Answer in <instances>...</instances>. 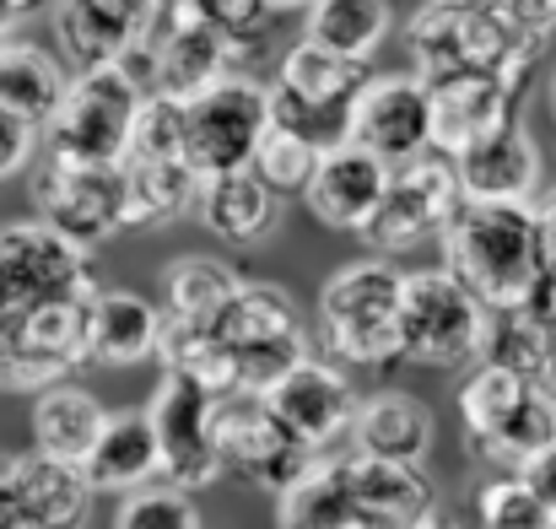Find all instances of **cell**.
<instances>
[{"label":"cell","mask_w":556,"mask_h":529,"mask_svg":"<svg viewBox=\"0 0 556 529\" xmlns=\"http://www.w3.org/2000/svg\"><path fill=\"white\" fill-rule=\"evenodd\" d=\"M443 270L492 314L530 308L552 281V243L535 205H470L443 232Z\"/></svg>","instance_id":"6da1fadb"},{"label":"cell","mask_w":556,"mask_h":529,"mask_svg":"<svg viewBox=\"0 0 556 529\" xmlns=\"http://www.w3.org/2000/svg\"><path fill=\"white\" fill-rule=\"evenodd\" d=\"M405 54L421 81L443 76H497L514 92L530 87V71L546 54V38L519 33L503 11L470 0H427L405 22Z\"/></svg>","instance_id":"7a4b0ae2"},{"label":"cell","mask_w":556,"mask_h":529,"mask_svg":"<svg viewBox=\"0 0 556 529\" xmlns=\"http://www.w3.org/2000/svg\"><path fill=\"white\" fill-rule=\"evenodd\" d=\"M400 308H405V276L394 260H352L341 265L314 303V356L357 373L400 362Z\"/></svg>","instance_id":"3957f363"},{"label":"cell","mask_w":556,"mask_h":529,"mask_svg":"<svg viewBox=\"0 0 556 529\" xmlns=\"http://www.w3.org/2000/svg\"><path fill=\"white\" fill-rule=\"evenodd\" d=\"M141 109H147V92H141L119 65L71 76V87H65L54 119L43 125V147H49V158L125 168L130 152H136Z\"/></svg>","instance_id":"277c9868"},{"label":"cell","mask_w":556,"mask_h":529,"mask_svg":"<svg viewBox=\"0 0 556 529\" xmlns=\"http://www.w3.org/2000/svg\"><path fill=\"white\" fill-rule=\"evenodd\" d=\"M492 308L476 303L443 265L405 276V308H400V362L416 367H476L486 347Z\"/></svg>","instance_id":"5b68a950"},{"label":"cell","mask_w":556,"mask_h":529,"mask_svg":"<svg viewBox=\"0 0 556 529\" xmlns=\"http://www.w3.org/2000/svg\"><path fill=\"white\" fill-rule=\"evenodd\" d=\"M270 136V87L260 76H227L185 103V163L200 178L254 168Z\"/></svg>","instance_id":"8992f818"},{"label":"cell","mask_w":556,"mask_h":529,"mask_svg":"<svg viewBox=\"0 0 556 529\" xmlns=\"http://www.w3.org/2000/svg\"><path fill=\"white\" fill-rule=\"evenodd\" d=\"M92 254L65 243L54 227L33 222H5L0 227V325L22 319L43 303L65 298H92Z\"/></svg>","instance_id":"52a82bcc"},{"label":"cell","mask_w":556,"mask_h":529,"mask_svg":"<svg viewBox=\"0 0 556 529\" xmlns=\"http://www.w3.org/2000/svg\"><path fill=\"white\" fill-rule=\"evenodd\" d=\"M33 216L54 227L76 249H98L125 227V168L103 163H71V158H43L33 168Z\"/></svg>","instance_id":"ba28073f"},{"label":"cell","mask_w":556,"mask_h":529,"mask_svg":"<svg viewBox=\"0 0 556 529\" xmlns=\"http://www.w3.org/2000/svg\"><path fill=\"white\" fill-rule=\"evenodd\" d=\"M465 211V189H459V168L443 152H427L405 168H394V184L372 216V227L363 232L378 260L410 254L421 243H443V232L454 227V216Z\"/></svg>","instance_id":"9c48e42d"},{"label":"cell","mask_w":556,"mask_h":529,"mask_svg":"<svg viewBox=\"0 0 556 529\" xmlns=\"http://www.w3.org/2000/svg\"><path fill=\"white\" fill-rule=\"evenodd\" d=\"M216 443H222V465L227 476L281 497L287 487H298L314 470V449L260 400V394H232L216 411Z\"/></svg>","instance_id":"30bf717a"},{"label":"cell","mask_w":556,"mask_h":529,"mask_svg":"<svg viewBox=\"0 0 556 529\" xmlns=\"http://www.w3.org/2000/svg\"><path fill=\"white\" fill-rule=\"evenodd\" d=\"M147 411H152V427H157V443H163V481L168 487L194 497V492H205L227 476L222 443H216V411H222L216 394H205L185 373H163Z\"/></svg>","instance_id":"8fae6325"},{"label":"cell","mask_w":556,"mask_h":529,"mask_svg":"<svg viewBox=\"0 0 556 529\" xmlns=\"http://www.w3.org/2000/svg\"><path fill=\"white\" fill-rule=\"evenodd\" d=\"M92 298L43 303L22 319H5L0 325V383L27 389V394L65 383V373H76L87 362V308H92Z\"/></svg>","instance_id":"7c38bea8"},{"label":"cell","mask_w":556,"mask_h":529,"mask_svg":"<svg viewBox=\"0 0 556 529\" xmlns=\"http://www.w3.org/2000/svg\"><path fill=\"white\" fill-rule=\"evenodd\" d=\"M352 147L372 152L389 168H405L432 152V92L416 71L372 76L352 109Z\"/></svg>","instance_id":"4fadbf2b"},{"label":"cell","mask_w":556,"mask_h":529,"mask_svg":"<svg viewBox=\"0 0 556 529\" xmlns=\"http://www.w3.org/2000/svg\"><path fill=\"white\" fill-rule=\"evenodd\" d=\"M363 400H368V394H357L352 373L336 367V362H325V356H308L298 373H287V378L265 394V405H270L314 454H330L341 438H352Z\"/></svg>","instance_id":"5bb4252c"},{"label":"cell","mask_w":556,"mask_h":529,"mask_svg":"<svg viewBox=\"0 0 556 529\" xmlns=\"http://www.w3.org/2000/svg\"><path fill=\"white\" fill-rule=\"evenodd\" d=\"M427 92H432V152L454 163L519 119L514 114L519 92L497 76H443V81H427Z\"/></svg>","instance_id":"9a60e30c"},{"label":"cell","mask_w":556,"mask_h":529,"mask_svg":"<svg viewBox=\"0 0 556 529\" xmlns=\"http://www.w3.org/2000/svg\"><path fill=\"white\" fill-rule=\"evenodd\" d=\"M389 184H394V168L346 141V147L325 152V163H319V174L308 184L303 205H308V216L319 227L363 238L372 227V216H378V205H383V194H389Z\"/></svg>","instance_id":"2e32d148"},{"label":"cell","mask_w":556,"mask_h":529,"mask_svg":"<svg viewBox=\"0 0 556 529\" xmlns=\"http://www.w3.org/2000/svg\"><path fill=\"white\" fill-rule=\"evenodd\" d=\"M454 168H459V189H465L470 205H535L541 178H546V158H541L535 130L525 119H514L508 130H497L492 141L465 152Z\"/></svg>","instance_id":"e0dca14e"},{"label":"cell","mask_w":556,"mask_h":529,"mask_svg":"<svg viewBox=\"0 0 556 529\" xmlns=\"http://www.w3.org/2000/svg\"><path fill=\"white\" fill-rule=\"evenodd\" d=\"M346 481H352L357 529H421L438 519V487L427 465H389V459L346 454Z\"/></svg>","instance_id":"ac0fdd59"},{"label":"cell","mask_w":556,"mask_h":529,"mask_svg":"<svg viewBox=\"0 0 556 529\" xmlns=\"http://www.w3.org/2000/svg\"><path fill=\"white\" fill-rule=\"evenodd\" d=\"M368 81H372L368 60H346V54L314 43V38H298V43L281 54L270 87H281L287 98H298V103L314 109V114L352 119V109H357V98L368 92Z\"/></svg>","instance_id":"d6986e66"},{"label":"cell","mask_w":556,"mask_h":529,"mask_svg":"<svg viewBox=\"0 0 556 529\" xmlns=\"http://www.w3.org/2000/svg\"><path fill=\"white\" fill-rule=\"evenodd\" d=\"M163 308L157 298L147 292H98L92 308H87V362L98 367H136V362H152L163 352Z\"/></svg>","instance_id":"ffe728a7"},{"label":"cell","mask_w":556,"mask_h":529,"mask_svg":"<svg viewBox=\"0 0 556 529\" xmlns=\"http://www.w3.org/2000/svg\"><path fill=\"white\" fill-rule=\"evenodd\" d=\"M81 470H87L92 492H109V497H130L141 487H157L163 481V443H157L152 411L147 405L114 411Z\"/></svg>","instance_id":"44dd1931"},{"label":"cell","mask_w":556,"mask_h":529,"mask_svg":"<svg viewBox=\"0 0 556 529\" xmlns=\"http://www.w3.org/2000/svg\"><path fill=\"white\" fill-rule=\"evenodd\" d=\"M438 438V421L427 411V400L405 394V389H378L363 400L357 427H352V454L363 459H389V465H427Z\"/></svg>","instance_id":"7402d4cb"},{"label":"cell","mask_w":556,"mask_h":529,"mask_svg":"<svg viewBox=\"0 0 556 529\" xmlns=\"http://www.w3.org/2000/svg\"><path fill=\"white\" fill-rule=\"evenodd\" d=\"M200 227L222 243H260L276 232L281 222V194L254 174H222V178H200V205H194Z\"/></svg>","instance_id":"603a6c76"},{"label":"cell","mask_w":556,"mask_h":529,"mask_svg":"<svg viewBox=\"0 0 556 529\" xmlns=\"http://www.w3.org/2000/svg\"><path fill=\"white\" fill-rule=\"evenodd\" d=\"M238 270L211 254H179L157 276V308L174 330H216L227 303L238 298Z\"/></svg>","instance_id":"cb8c5ba5"},{"label":"cell","mask_w":556,"mask_h":529,"mask_svg":"<svg viewBox=\"0 0 556 529\" xmlns=\"http://www.w3.org/2000/svg\"><path fill=\"white\" fill-rule=\"evenodd\" d=\"M114 411H103V400L81 383H54L43 394H33V449L65 465H87V454L98 449L103 427Z\"/></svg>","instance_id":"d4e9b609"},{"label":"cell","mask_w":556,"mask_h":529,"mask_svg":"<svg viewBox=\"0 0 556 529\" xmlns=\"http://www.w3.org/2000/svg\"><path fill=\"white\" fill-rule=\"evenodd\" d=\"M200 205V174L179 158H130L125 163V227L157 232Z\"/></svg>","instance_id":"484cf974"},{"label":"cell","mask_w":556,"mask_h":529,"mask_svg":"<svg viewBox=\"0 0 556 529\" xmlns=\"http://www.w3.org/2000/svg\"><path fill=\"white\" fill-rule=\"evenodd\" d=\"M238 76V43L222 38L216 27H185L157 43V92L152 98H179L194 103L216 81Z\"/></svg>","instance_id":"4316f807"},{"label":"cell","mask_w":556,"mask_h":529,"mask_svg":"<svg viewBox=\"0 0 556 529\" xmlns=\"http://www.w3.org/2000/svg\"><path fill=\"white\" fill-rule=\"evenodd\" d=\"M54 54L65 60L71 76H87V71H109L125 60L136 27L119 22L109 5L98 0H54Z\"/></svg>","instance_id":"83f0119b"},{"label":"cell","mask_w":556,"mask_h":529,"mask_svg":"<svg viewBox=\"0 0 556 529\" xmlns=\"http://www.w3.org/2000/svg\"><path fill=\"white\" fill-rule=\"evenodd\" d=\"M71 76H65V60L43 43H27V38H0V109L33 119V125H49L60 98H65Z\"/></svg>","instance_id":"f1b7e54d"},{"label":"cell","mask_w":556,"mask_h":529,"mask_svg":"<svg viewBox=\"0 0 556 529\" xmlns=\"http://www.w3.org/2000/svg\"><path fill=\"white\" fill-rule=\"evenodd\" d=\"M16 492H22V508L49 529H81L92 514V497H98L81 465L49 459L38 449L16 459Z\"/></svg>","instance_id":"f546056e"},{"label":"cell","mask_w":556,"mask_h":529,"mask_svg":"<svg viewBox=\"0 0 556 529\" xmlns=\"http://www.w3.org/2000/svg\"><path fill=\"white\" fill-rule=\"evenodd\" d=\"M216 336L232 347V352H254V347H270V341H292V336H308L298 303L287 287L276 281H243L238 298L227 303V314L216 319Z\"/></svg>","instance_id":"4dcf8cb0"},{"label":"cell","mask_w":556,"mask_h":529,"mask_svg":"<svg viewBox=\"0 0 556 529\" xmlns=\"http://www.w3.org/2000/svg\"><path fill=\"white\" fill-rule=\"evenodd\" d=\"M276 529H357L346 454H319L314 470L276 497Z\"/></svg>","instance_id":"1f68e13d"},{"label":"cell","mask_w":556,"mask_h":529,"mask_svg":"<svg viewBox=\"0 0 556 529\" xmlns=\"http://www.w3.org/2000/svg\"><path fill=\"white\" fill-rule=\"evenodd\" d=\"M389 27H394L389 0H314L303 38H314L346 60H372L389 43Z\"/></svg>","instance_id":"d6a6232c"},{"label":"cell","mask_w":556,"mask_h":529,"mask_svg":"<svg viewBox=\"0 0 556 529\" xmlns=\"http://www.w3.org/2000/svg\"><path fill=\"white\" fill-rule=\"evenodd\" d=\"M552 443H556V400H552V389H530V400L492 438L470 443V454L486 459V465H497L503 476H525Z\"/></svg>","instance_id":"836d02e7"},{"label":"cell","mask_w":556,"mask_h":529,"mask_svg":"<svg viewBox=\"0 0 556 529\" xmlns=\"http://www.w3.org/2000/svg\"><path fill=\"white\" fill-rule=\"evenodd\" d=\"M530 389H541V383H525V378H514V373H503V367H492V362H476V367L459 378V394H454L459 421H465V443L492 438V432L530 400Z\"/></svg>","instance_id":"e575fe53"},{"label":"cell","mask_w":556,"mask_h":529,"mask_svg":"<svg viewBox=\"0 0 556 529\" xmlns=\"http://www.w3.org/2000/svg\"><path fill=\"white\" fill-rule=\"evenodd\" d=\"M476 529H552V508L525 476H492L476 487Z\"/></svg>","instance_id":"d590c367"},{"label":"cell","mask_w":556,"mask_h":529,"mask_svg":"<svg viewBox=\"0 0 556 529\" xmlns=\"http://www.w3.org/2000/svg\"><path fill=\"white\" fill-rule=\"evenodd\" d=\"M114 529H205V519H200V503L189 492L157 481V487H141V492L119 497Z\"/></svg>","instance_id":"8d00e7d4"},{"label":"cell","mask_w":556,"mask_h":529,"mask_svg":"<svg viewBox=\"0 0 556 529\" xmlns=\"http://www.w3.org/2000/svg\"><path fill=\"white\" fill-rule=\"evenodd\" d=\"M319 163H325L319 147H308L303 136H287V130L270 125V136H265V147H260V158H254V174L265 178L276 194H308Z\"/></svg>","instance_id":"74e56055"},{"label":"cell","mask_w":556,"mask_h":529,"mask_svg":"<svg viewBox=\"0 0 556 529\" xmlns=\"http://www.w3.org/2000/svg\"><path fill=\"white\" fill-rule=\"evenodd\" d=\"M130 158H179L185 163V103L179 98H147Z\"/></svg>","instance_id":"f35d334b"},{"label":"cell","mask_w":556,"mask_h":529,"mask_svg":"<svg viewBox=\"0 0 556 529\" xmlns=\"http://www.w3.org/2000/svg\"><path fill=\"white\" fill-rule=\"evenodd\" d=\"M205 27H216L232 43H254L270 27V0H200Z\"/></svg>","instance_id":"ab89813d"},{"label":"cell","mask_w":556,"mask_h":529,"mask_svg":"<svg viewBox=\"0 0 556 529\" xmlns=\"http://www.w3.org/2000/svg\"><path fill=\"white\" fill-rule=\"evenodd\" d=\"M38 147H43V125H33V119L0 109V178L22 174V168L38 158Z\"/></svg>","instance_id":"60d3db41"},{"label":"cell","mask_w":556,"mask_h":529,"mask_svg":"<svg viewBox=\"0 0 556 529\" xmlns=\"http://www.w3.org/2000/svg\"><path fill=\"white\" fill-rule=\"evenodd\" d=\"M492 11H503L519 33L530 38H552L556 33V0H497Z\"/></svg>","instance_id":"b9f144b4"},{"label":"cell","mask_w":556,"mask_h":529,"mask_svg":"<svg viewBox=\"0 0 556 529\" xmlns=\"http://www.w3.org/2000/svg\"><path fill=\"white\" fill-rule=\"evenodd\" d=\"M525 481H530V492H535V497L556 514V443L535 459V465H530V470H525Z\"/></svg>","instance_id":"7bdbcfd3"},{"label":"cell","mask_w":556,"mask_h":529,"mask_svg":"<svg viewBox=\"0 0 556 529\" xmlns=\"http://www.w3.org/2000/svg\"><path fill=\"white\" fill-rule=\"evenodd\" d=\"M16 514H27L22 508V492H16V459H0V529L11 525Z\"/></svg>","instance_id":"ee69618b"},{"label":"cell","mask_w":556,"mask_h":529,"mask_svg":"<svg viewBox=\"0 0 556 529\" xmlns=\"http://www.w3.org/2000/svg\"><path fill=\"white\" fill-rule=\"evenodd\" d=\"M98 5H109V11H114L119 22H130L136 33H141V27L152 22V11H157V0H98Z\"/></svg>","instance_id":"f6af8a7d"},{"label":"cell","mask_w":556,"mask_h":529,"mask_svg":"<svg viewBox=\"0 0 556 529\" xmlns=\"http://www.w3.org/2000/svg\"><path fill=\"white\" fill-rule=\"evenodd\" d=\"M535 216H541V232H546V243H552V260H556V189H546V194L535 200Z\"/></svg>","instance_id":"bcb514c9"},{"label":"cell","mask_w":556,"mask_h":529,"mask_svg":"<svg viewBox=\"0 0 556 529\" xmlns=\"http://www.w3.org/2000/svg\"><path fill=\"white\" fill-rule=\"evenodd\" d=\"M16 22H22V16H16V0H0V38H11Z\"/></svg>","instance_id":"7dc6e473"},{"label":"cell","mask_w":556,"mask_h":529,"mask_svg":"<svg viewBox=\"0 0 556 529\" xmlns=\"http://www.w3.org/2000/svg\"><path fill=\"white\" fill-rule=\"evenodd\" d=\"M270 11H314V0H270Z\"/></svg>","instance_id":"c3c4849f"},{"label":"cell","mask_w":556,"mask_h":529,"mask_svg":"<svg viewBox=\"0 0 556 529\" xmlns=\"http://www.w3.org/2000/svg\"><path fill=\"white\" fill-rule=\"evenodd\" d=\"M5 529H49V525H38L33 514H16V519H11V525H5Z\"/></svg>","instance_id":"681fc988"},{"label":"cell","mask_w":556,"mask_h":529,"mask_svg":"<svg viewBox=\"0 0 556 529\" xmlns=\"http://www.w3.org/2000/svg\"><path fill=\"white\" fill-rule=\"evenodd\" d=\"M421 529H470V525H459V519H448V514H438L432 525H421Z\"/></svg>","instance_id":"f907efd6"},{"label":"cell","mask_w":556,"mask_h":529,"mask_svg":"<svg viewBox=\"0 0 556 529\" xmlns=\"http://www.w3.org/2000/svg\"><path fill=\"white\" fill-rule=\"evenodd\" d=\"M470 5H497V0H470Z\"/></svg>","instance_id":"816d5d0a"},{"label":"cell","mask_w":556,"mask_h":529,"mask_svg":"<svg viewBox=\"0 0 556 529\" xmlns=\"http://www.w3.org/2000/svg\"><path fill=\"white\" fill-rule=\"evenodd\" d=\"M552 114H556V81H552Z\"/></svg>","instance_id":"f5cc1de1"},{"label":"cell","mask_w":556,"mask_h":529,"mask_svg":"<svg viewBox=\"0 0 556 529\" xmlns=\"http://www.w3.org/2000/svg\"><path fill=\"white\" fill-rule=\"evenodd\" d=\"M552 400H556V383H552Z\"/></svg>","instance_id":"db71d44e"},{"label":"cell","mask_w":556,"mask_h":529,"mask_svg":"<svg viewBox=\"0 0 556 529\" xmlns=\"http://www.w3.org/2000/svg\"><path fill=\"white\" fill-rule=\"evenodd\" d=\"M552 529H556V514H552Z\"/></svg>","instance_id":"11a10c76"}]
</instances>
